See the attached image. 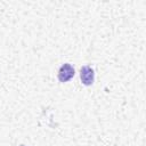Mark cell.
Returning <instances> with one entry per match:
<instances>
[{"label": "cell", "mask_w": 146, "mask_h": 146, "mask_svg": "<svg viewBox=\"0 0 146 146\" xmlns=\"http://www.w3.org/2000/svg\"><path fill=\"white\" fill-rule=\"evenodd\" d=\"M21 146H25V145H21Z\"/></svg>", "instance_id": "obj_3"}, {"label": "cell", "mask_w": 146, "mask_h": 146, "mask_svg": "<svg viewBox=\"0 0 146 146\" xmlns=\"http://www.w3.org/2000/svg\"><path fill=\"white\" fill-rule=\"evenodd\" d=\"M74 76V68L71 64L65 63L60 66L58 71V80L60 82H67Z\"/></svg>", "instance_id": "obj_1"}, {"label": "cell", "mask_w": 146, "mask_h": 146, "mask_svg": "<svg viewBox=\"0 0 146 146\" xmlns=\"http://www.w3.org/2000/svg\"><path fill=\"white\" fill-rule=\"evenodd\" d=\"M80 78L84 86H91L94 83V78H95L94 70L88 65L82 66L80 70Z\"/></svg>", "instance_id": "obj_2"}]
</instances>
